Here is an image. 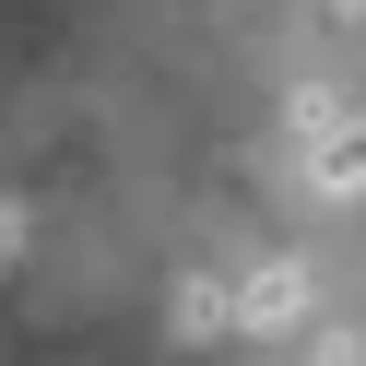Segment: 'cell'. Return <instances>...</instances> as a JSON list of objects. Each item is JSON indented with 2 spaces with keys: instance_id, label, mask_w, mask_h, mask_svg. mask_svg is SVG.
Here are the masks:
<instances>
[{
  "instance_id": "cell-4",
  "label": "cell",
  "mask_w": 366,
  "mask_h": 366,
  "mask_svg": "<svg viewBox=\"0 0 366 366\" xmlns=\"http://www.w3.org/2000/svg\"><path fill=\"white\" fill-rule=\"evenodd\" d=\"M24 260V213H12V201H0V272Z\"/></svg>"
},
{
  "instance_id": "cell-5",
  "label": "cell",
  "mask_w": 366,
  "mask_h": 366,
  "mask_svg": "<svg viewBox=\"0 0 366 366\" xmlns=\"http://www.w3.org/2000/svg\"><path fill=\"white\" fill-rule=\"evenodd\" d=\"M319 12H331V24H355V12H366V0H319Z\"/></svg>"
},
{
  "instance_id": "cell-1",
  "label": "cell",
  "mask_w": 366,
  "mask_h": 366,
  "mask_svg": "<svg viewBox=\"0 0 366 366\" xmlns=\"http://www.w3.org/2000/svg\"><path fill=\"white\" fill-rule=\"evenodd\" d=\"M224 319H237V331H295V319H307V272H295V260L248 272V284L224 295Z\"/></svg>"
},
{
  "instance_id": "cell-2",
  "label": "cell",
  "mask_w": 366,
  "mask_h": 366,
  "mask_svg": "<svg viewBox=\"0 0 366 366\" xmlns=\"http://www.w3.org/2000/svg\"><path fill=\"white\" fill-rule=\"evenodd\" d=\"M319 189L366 201V119H331V130H319Z\"/></svg>"
},
{
  "instance_id": "cell-3",
  "label": "cell",
  "mask_w": 366,
  "mask_h": 366,
  "mask_svg": "<svg viewBox=\"0 0 366 366\" xmlns=\"http://www.w3.org/2000/svg\"><path fill=\"white\" fill-rule=\"evenodd\" d=\"M177 331H224V284H189V295H177Z\"/></svg>"
}]
</instances>
